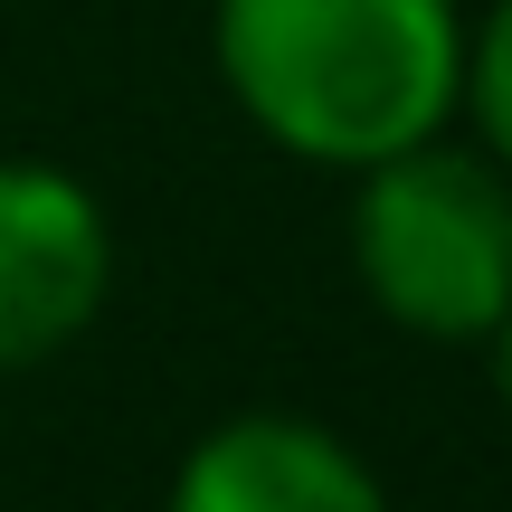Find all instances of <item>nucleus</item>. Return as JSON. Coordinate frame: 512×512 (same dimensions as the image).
I'll list each match as a JSON object with an SVG mask.
<instances>
[{
    "label": "nucleus",
    "instance_id": "nucleus-2",
    "mask_svg": "<svg viewBox=\"0 0 512 512\" xmlns=\"http://www.w3.org/2000/svg\"><path fill=\"white\" fill-rule=\"evenodd\" d=\"M351 275L408 342L484 351L512 313V171L446 133L351 171Z\"/></svg>",
    "mask_w": 512,
    "mask_h": 512
},
{
    "label": "nucleus",
    "instance_id": "nucleus-5",
    "mask_svg": "<svg viewBox=\"0 0 512 512\" xmlns=\"http://www.w3.org/2000/svg\"><path fill=\"white\" fill-rule=\"evenodd\" d=\"M456 114L475 124V152H494L512 171V0H484V19H465Z\"/></svg>",
    "mask_w": 512,
    "mask_h": 512
},
{
    "label": "nucleus",
    "instance_id": "nucleus-6",
    "mask_svg": "<svg viewBox=\"0 0 512 512\" xmlns=\"http://www.w3.org/2000/svg\"><path fill=\"white\" fill-rule=\"evenodd\" d=\"M484 370H494V399H503V418H512V313L494 323V342H484Z\"/></svg>",
    "mask_w": 512,
    "mask_h": 512
},
{
    "label": "nucleus",
    "instance_id": "nucleus-3",
    "mask_svg": "<svg viewBox=\"0 0 512 512\" xmlns=\"http://www.w3.org/2000/svg\"><path fill=\"white\" fill-rule=\"evenodd\" d=\"M114 294V219L67 162L0 152V370L86 342Z\"/></svg>",
    "mask_w": 512,
    "mask_h": 512
},
{
    "label": "nucleus",
    "instance_id": "nucleus-1",
    "mask_svg": "<svg viewBox=\"0 0 512 512\" xmlns=\"http://www.w3.org/2000/svg\"><path fill=\"white\" fill-rule=\"evenodd\" d=\"M228 105L285 162L370 171L456 124V0H209Z\"/></svg>",
    "mask_w": 512,
    "mask_h": 512
},
{
    "label": "nucleus",
    "instance_id": "nucleus-4",
    "mask_svg": "<svg viewBox=\"0 0 512 512\" xmlns=\"http://www.w3.org/2000/svg\"><path fill=\"white\" fill-rule=\"evenodd\" d=\"M162 512H399V503L370 475V456L332 437L323 418L247 408V418H219L209 437H190Z\"/></svg>",
    "mask_w": 512,
    "mask_h": 512
}]
</instances>
